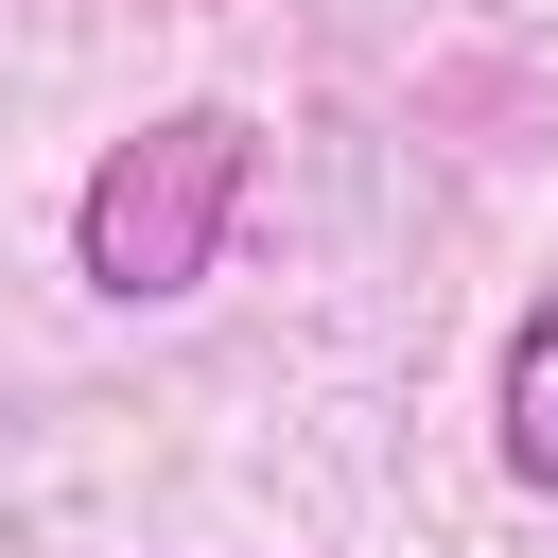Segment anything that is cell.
Here are the masks:
<instances>
[{
    "mask_svg": "<svg viewBox=\"0 0 558 558\" xmlns=\"http://www.w3.org/2000/svg\"><path fill=\"white\" fill-rule=\"evenodd\" d=\"M244 174H262L244 105H157L140 140H105L87 192H70V262H87V296H122V314L209 296V262H227V227H244Z\"/></svg>",
    "mask_w": 558,
    "mask_h": 558,
    "instance_id": "cell-1",
    "label": "cell"
},
{
    "mask_svg": "<svg viewBox=\"0 0 558 558\" xmlns=\"http://www.w3.org/2000/svg\"><path fill=\"white\" fill-rule=\"evenodd\" d=\"M488 453H506V488L558 506V296H523L488 349Z\"/></svg>",
    "mask_w": 558,
    "mask_h": 558,
    "instance_id": "cell-2",
    "label": "cell"
}]
</instances>
